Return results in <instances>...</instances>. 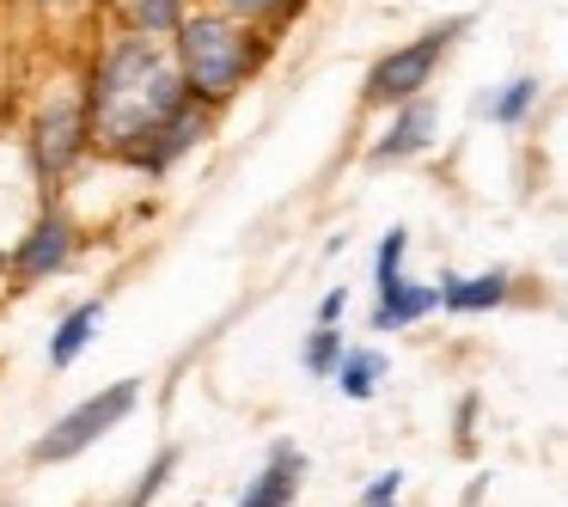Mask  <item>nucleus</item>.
<instances>
[{"instance_id": "1", "label": "nucleus", "mask_w": 568, "mask_h": 507, "mask_svg": "<svg viewBox=\"0 0 568 507\" xmlns=\"http://www.w3.org/2000/svg\"><path fill=\"white\" fill-rule=\"evenodd\" d=\"M184 74H178V55H165L153 38H123L111 55L99 62L87 92V148L99 141L116 160H135L141 141L165 123V116L184 104Z\"/></svg>"}, {"instance_id": "2", "label": "nucleus", "mask_w": 568, "mask_h": 507, "mask_svg": "<svg viewBox=\"0 0 568 507\" xmlns=\"http://www.w3.org/2000/svg\"><path fill=\"white\" fill-rule=\"evenodd\" d=\"M257 68V43H251L245 19L233 13H184L178 19V74L196 104H226L245 74Z\"/></svg>"}, {"instance_id": "3", "label": "nucleus", "mask_w": 568, "mask_h": 507, "mask_svg": "<svg viewBox=\"0 0 568 507\" xmlns=\"http://www.w3.org/2000/svg\"><path fill=\"white\" fill-rule=\"evenodd\" d=\"M135 404H141V379H116V385H104V392H92L87 404L68 409L43 440H31V465H62V458L87 453V446L104 440Z\"/></svg>"}, {"instance_id": "4", "label": "nucleus", "mask_w": 568, "mask_h": 507, "mask_svg": "<svg viewBox=\"0 0 568 507\" xmlns=\"http://www.w3.org/2000/svg\"><path fill=\"white\" fill-rule=\"evenodd\" d=\"M465 26H470V19H446V26H434V31H422V38H409L404 50H392L385 62H373L367 92H361V99H367V104H404V99H416V92L434 80L440 55L453 50V38H458Z\"/></svg>"}, {"instance_id": "5", "label": "nucleus", "mask_w": 568, "mask_h": 507, "mask_svg": "<svg viewBox=\"0 0 568 507\" xmlns=\"http://www.w3.org/2000/svg\"><path fill=\"white\" fill-rule=\"evenodd\" d=\"M68 257H74V221H68L62 209H50L26 239H19V251H13L7 270H13L19 282H50L55 270H68Z\"/></svg>"}, {"instance_id": "6", "label": "nucleus", "mask_w": 568, "mask_h": 507, "mask_svg": "<svg viewBox=\"0 0 568 507\" xmlns=\"http://www.w3.org/2000/svg\"><path fill=\"white\" fill-rule=\"evenodd\" d=\"M209 135V104H196V99H184L178 104L172 116H165L160 129H153L148 141H141V153H135V165L148 178H160V172H172L178 160H184L190 148H196V141Z\"/></svg>"}, {"instance_id": "7", "label": "nucleus", "mask_w": 568, "mask_h": 507, "mask_svg": "<svg viewBox=\"0 0 568 507\" xmlns=\"http://www.w3.org/2000/svg\"><path fill=\"white\" fill-rule=\"evenodd\" d=\"M87 153V111L80 104H55V111H43V123H38V165H43V178H68V165Z\"/></svg>"}, {"instance_id": "8", "label": "nucleus", "mask_w": 568, "mask_h": 507, "mask_svg": "<svg viewBox=\"0 0 568 507\" xmlns=\"http://www.w3.org/2000/svg\"><path fill=\"white\" fill-rule=\"evenodd\" d=\"M300 477H306V453H300L294 440H275L270 458H263V470L251 477V489L239 495V507H294Z\"/></svg>"}, {"instance_id": "9", "label": "nucleus", "mask_w": 568, "mask_h": 507, "mask_svg": "<svg viewBox=\"0 0 568 507\" xmlns=\"http://www.w3.org/2000/svg\"><path fill=\"white\" fill-rule=\"evenodd\" d=\"M434 141V104L422 99H404V111L392 116V129H385V141H373V165H392V160H409V153H422Z\"/></svg>"}, {"instance_id": "10", "label": "nucleus", "mask_w": 568, "mask_h": 507, "mask_svg": "<svg viewBox=\"0 0 568 507\" xmlns=\"http://www.w3.org/2000/svg\"><path fill=\"white\" fill-rule=\"evenodd\" d=\"M434 294H440L446 312H495L507 294H514V282H507V270H489V275H440V282H434Z\"/></svg>"}, {"instance_id": "11", "label": "nucleus", "mask_w": 568, "mask_h": 507, "mask_svg": "<svg viewBox=\"0 0 568 507\" xmlns=\"http://www.w3.org/2000/svg\"><path fill=\"white\" fill-rule=\"evenodd\" d=\"M99 324H104V300H80V306L55 324V336H50V367H74L80 348L99 336Z\"/></svg>"}, {"instance_id": "12", "label": "nucleus", "mask_w": 568, "mask_h": 507, "mask_svg": "<svg viewBox=\"0 0 568 507\" xmlns=\"http://www.w3.org/2000/svg\"><path fill=\"white\" fill-rule=\"evenodd\" d=\"M331 379L343 385V397L367 404V397L379 392V379H385V355H379V348H343L336 367H331Z\"/></svg>"}, {"instance_id": "13", "label": "nucleus", "mask_w": 568, "mask_h": 507, "mask_svg": "<svg viewBox=\"0 0 568 507\" xmlns=\"http://www.w3.org/2000/svg\"><path fill=\"white\" fill-rule=\"evenodd\" d=\"M434 306H440V294H434V287L404 282L397 294H385L379 306H373V331H409V324H416V318H428Z\"/></svg>"}, {"instance_id": "14", "label": "nucleus", "mask_w": 568, "mask_h": 507, "mask_svg": "<svg viewBox=\"0 0 568 507\" xmlns=\"http://www.w3.org/2000/svg\"><path fill=\"white\" fill-rule=\"evenodd\" d=\"M404 251H409V233H404V226H392V233L379 239V263H373V287H379V300L397 294V287L409 282V275H404Z\"/></svg>"}, {"instance_id": "15", "label": "nucleus", "mask_w": 568, "mask_h": 507, "mask_svg": "<svg viewBox=\"0 0 568 507\" xmlns=\"http://www.w3.org/2000/svg\"><path fill=\"white\" fill-rule=\"evenodd\" d=\"M123 13L135 31H148V38H160V31H178V19H184V0H123Z\"/></svg>"}, {"instance_id": "16", "label": "nucleus", "mask_w": 568, "mask_h": 507, "mask_svg": "<svg viewBox=\"0 0 568 507\" xmlns=\"http://www.w3.org/2000/svg\"><path fill=\"white\" fill-rule=\"evenodd\" d=\"M172 470H178V446H160V453H153V465L135 477V489L123 495V507H148L153 495L165 489V477H172Z\"/></svg>"}, {"instance_id": "17", "label": "nucleus", "mask_w": 568, "mask_h": 507, "mask_svg": "<svg viewBox=\"0 0 568 507\" xmlns=\"http://www.w3.org/2000/svg\"><path fill=\"white\" fill-rule=\"evenodd\" d=\"M336 355H343V331H336V324H318V331H312V343H306V373L312 379H331V367H336Z\"/></svg>"}, {"instance_id": "18", "label": "nucleus", "mask_w": 568, "mask_h": 507, "mask_svg": "<svg viewBox=\"0 0 568 507\" xmlns=\"http://www.w3.org/2000/svg\"><path fill=\"white\" fill-rule=\"evenodd\" d=\"M531 104H538V80H514V87H507L495 104H483V111H489L495 123H519V116H526Z\"/></svg>"}, {"instance_id": "19", "label": "nucleus", "mask_w": 568, "mask_h": 507, "mask_svg": "<svg viewBox=\"0 0 568 507\" xmlns=\"http://www.w3.org/2000/svg\"><path fill=\"white\" fill-rule=\"evenodd\" d=\"M233 19H282L287 7H300V0H221Z\"/></svg>"}, {"instance_id": "20", "label": "nucleus", "mask_w": 568, "mask_h": 507, "mask_svg": "<svg viewBox=\"0 0 568 507\" xmlns=\"http://www.w3.org/2000/svg\"><path fill=\"white\" fill-rule=\"evenodd\" d=\"M397 489H404V470H385V477L367 483V495H361V501H397Z\"/></svg>"}, {"instance_id": "21", "label": "nucleus", "mask_w": 568, "mask_h": 507, "mask_svg": "<svg viewBox=\"0 0 568 507\" xmlns=\"http://www.w3.org/2000/svg\"><path fill=\"white\" fill-rule=\"evenodd\" d=\"M348 312V287H331V294L318 300V324H336Z\"/></svg>"}, {"instance_id": "22", "label": "nucleus", "mask_w": 568, "mask_h": 507, "mask_svg": "<svg viewBox=\"0 0 568 507\" xmlns=\"http://www.w3.org/2000/svg\"><path fill=\"white\" fill-rule=\"evenodd\" d=\"M361 507H397V501H361Z\"/></svg>"}, {"instance_id": "23", "label": "nucleus", "mask_w": 568, "mask_h": 507, "mask_svg": "<svg viewBox=\"0 0 568 507\" xmlns=\"http://www.w3.org/2000/svg\"><path fill=\"white\" fill-rule=\"evenodd\" d=\"M196 507H202V501H196Z\"/></svg>"}]
</instances>
